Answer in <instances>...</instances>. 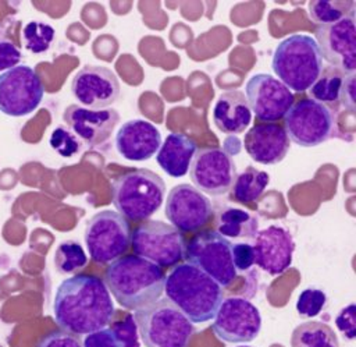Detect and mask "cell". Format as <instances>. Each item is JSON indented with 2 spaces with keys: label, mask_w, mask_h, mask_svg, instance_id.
Masks as SVG:
<instances>
[{
  "label": "cell",
  "mask_w": 356,
  "mask_h": 347,
  "mask_svg": "<svg viewBox=\"0 0 356 347\" xmlns=\"http://www.w3.org/2000/svg\"><path fill=\"white\" fill-rule=\"evenodd\" d=\"M53 312L63 330L79 336L110 325L115 308L103 279L95 275H74L58 284Z\"/></svg>",
  "instance_id": "6da1fadb"
},
{
  "label": "cell",
  "mask_w": 356,
  "mask_h": 347,
  "mask_svg": "<svg viewBox=\"0 0 356 347\" xmlns=\"http://www.w3.org/2000/svg\"><path fill=\"white\" fill-rule=\"evenodd\" d=\"M164 293L192 323L211 321L224 300L222 287L191 262L175 265L165 277Z\"/></svg>",
  "instance_id": "7a4b0ae2"
},
{
  "label": "cell",
  "mask_w": 356,
  "mask_h": 347,
  "mask_svg": "<svg viewBox=\"0 0 356 347\" xmlns=\"http://www.w3.org/2000/svg\"><path fill=\"white\" fill-rule=\"evenodd\" d=\"M164 270L136 255L111 262L104 272V283L115 301L125 309H140L160 300L164 293Z\"/></svg>",
  "instance_id": "3957f363"
},
{
  "label": "cell",
  "mask_w": 356,
  "mask_h": 347,
  "mask_svg": "<svg viewBox=\"0 0 356 347\" xmlns=\"http://www.w3.org/2000/svg\"><path fill=\"white\" fill-rule=\"evenodd\" d=\"M271 68L291 92L309 91L323 70V59L314 38L292 33L282 39L274 49Z\"/></svg>",
  "instance_id": "277c9868"
},
{
  "label": "cell",
  "mask_w": 356,
  "mask_h": 347,
  "mask_svg": "<svg viewBox=\"0 0 356 347\" xmlns=\"http://www.w3.org/2000/svg\"><path fill=\"white\" fill-rule=\"evenodd\" d=\"M165 195L164 180L147 169H134L117 176L111 184L113 205L125 219L138 222L153 216Z\"/></svg>",
  "instance_id": "5b68a950"
},
{
  "label": "cell",
  "mask_w": 356,
  "mask_h": 347,
  "mask_svg": "<svg viewBox=\"0 0 356 347\" xmlns=\"http://www.w3.org/2000/svg\"><path fill=\"white\" fill-rule=\"evenodd\" d=\"M134 319L146 347H189L195 333L193 323L167 298L136 309Z\"/></svg>",
  "instance_id": "8992f818"
},
{
  "label": "cell",
  "mask_w": 356,
  "mask_h": 347,
  "mask_svg": "<svg viewBox=\"0 0 356 347\" xmlns=\"http://www.w3.org/2000/svg\"><path fill=\"white\" fill-rule=\"evenodd\" d=\"M85 244L93 262L106 265L117 261L131 247L128 220L108 209L95 213L85 227Z\"/></svg>",
  "instance_id": "52a82bcc"
},
{
  "label": "cell",
  "mask_w": 356,
  "mask_h": 347,
  "mask_svg": "<svg viewBox=\"0 0 356 347\" xmlns=\"http://www.w3.org/2000/svg\"><path fill=\"white\" fill-rule=\"evenodd\" d=\"M131 248L136 256L160 268L178 265L186 254V242L181 231L161 220H147L131 234Z\"/></svg>",
  "instance_id": "ba28073f"
},
{
  "label": "cell",
  "mask_w": 356,
  "mask_h": 347,
  "mask_svg": "<svg viewBox=\"0 0 356 347\" xmlns=\"http://www.w3.org/2000/svg\"><path fill=\"white\" fill-rule=\"evenodd\" d=\"M289 141L302 148L317 146L335 135L337 121L332 110L310 98L295 102L284 116Z\"/></svg>",
  "instance_id": "9c48e42d"
},
{
  "label": "cell",
  "mask_w": 356,
  "mask_h": 347,
  "mask_svg": "<svg viewBox=\"0 0 356 347\" xmlns=\"http://www.w3.org/2000/svg\"><path fill=\"white\" fill-rule=\"evenodd\" d=\"M232 242L214 230H204L193 236L186 245L185 258L200 268L221 287L229 286L236 279L231 255Z\"/></svg>",
  "instance_id": "30bf717a"
},
{
  "label": "cell",
  "mask_w": 356,
  "mask_h": 347,
  "mask_svg": "<svg viewBox=\"0 0 356 347\" xmlns=\"http://www.w3.org/2000/svg\"><path fill=\"white\" fill-rule=\"evenodd\" d=\"M44 95V85L33 68L18 64L0 74V111L11 117L33 113Z\"/></svg>",
  "instance_id": "8fae6325"
},
{
  "label": "cell",
  "mask_w": 356,
  "mask_h": 347,
  "mask_svg": "<svg viewBox=\"0 0 356 347\" xmlns=\"http://www.w3.org/2000/svg\"><path fill=\"white\" fill-rule=\"evenodd\" d=\"M214 334L225 343H250L261 330L259 308L243 297H228L213 318Z\"/></svg>",
  "instance_id": "7c38bea8"
},
{
  "label": "cell",
  "mask_w": 356,
  "mask_h": 347,
  "mask_svg": "<svg viewBox=\"0 0 356 347\" xmlns=\"http://www.w3.org/2000/svg\"><path fill=\"white\" fill-rule=\"evenodd\" d=\"M189 177L200 192L220 196L231 191L236 178L234 159L218 146L196 149L189 166Z\"/></svg>",
  "instance_id": "4fadbf2b"
},
{
  "label": "cell",
  "mask_w": 356,
  "mask_h": 347,
  "mask_svg": "<svg viewBox=\"0 0 356 347\" xmlns=\"http://www.w3.org/2000/svg\"><path fill=\"white\" fill-rule=\"evenodd\" d=\"M321 59L343 74L356 71L355 11L337 22L320 25L314 31Z\"/></svg>",
  "instance_id": "5bb4252c"
},
{
  "label": "cell",
  "mask_w": 356,
  "mask_h": 347,
  "mask_svg": "<svg viewBox=\"0 0 356 347\" xmlns=\"http://www.w3.org/2000/svg\"><path fill=\"white\" fill-rule=\"evenodd\" d=\"M245 98L252 113L263 123H275L295 103L293 93L270 74H254L245 85Z\"/></svg>",
  "instance_id": "9a60e30c"
},
{
  "label": "cell",
  "mask_w": 356,
  "mask_h": 347,
  "mask_svg": "<svg viewBox=\"0 0 356 347\" xmlns=\"http://www.w3.org/2000/svg\"><path fill=\"white\" fill-rule=\"evenodd\" d=\"M165 216L178 231L192 233L209 223L213 216V205L193 185L178 184L167 195Z\"/></svg>",
  "instance_id": "2e32d148"
},
{
  "label": "cell",
  "mask_w": 356,
  "mask_h": 347,
  "mask_svg": "<svg viewBox=\"0 0 356 347\" xmlns=\"http://www.w3.org/2000/svg\"><path fill=\"white\" fill-rule=\"evenodd\" d=\"M120 81L114 71L103 65H85L71 81L74 98L86 109L102 110L120 96Z\"/></svg>",
  "instance_id": "e0dca14e"
},
{
  "label": "cell",
  "mask_w": 356,
  "mask_h": 347,
  "mask_svg": "<svg viewBox=\"0 0 356 347\" xmlns=\"http://www.w3.org/2000/svg\"><path fill=\"white\" fill-rule=\"evenodd\" d=\"M252 248L254 263L263 272L278 276L292 265L295 241L285 227L271 224L256 233Z\"/></svg>",
  "instance_id": "ac0fdd59"
},
{
  "label": "cell",
  "mask_w": 356,
  "mask_h": 347,
  "mask_svg": "<svg viewBox=\"0 0 356 347\" xmlns=\"http://www.w3.org/2000/svg\"><path fill=\"white\" fill-rule=\"evenodd\" d=\"M63 120L67 128L81 141L89 146H97L111 137L120 121V114L115 109L92 110L83 106L70 105L63 113Z\"/></svg>",
  "instance_id": "d6986e66"
},
{
  "label": "cell",
  "mask_w": 356,
  "mask_h": 347,
  "mask_svg": "<svg viewBox=\"0 0 356 347\" xmlns=\"http://www.w3.org/2000/svg\"><path fill=\"white\" fill-rule=\"evenodd\" d=\"M114 144L117 152L125 160L143 162L153 157L159 151L161 132L150 121L134 118L120 125Z\"/></svg>",
  "instance_id": "ffe728a7"
},
{
  "label": "cell",
  "mask_w": 356,
  "mask_h": 347,
  "mask_svg": "<svg viewBox=\"0 0 356 347\" xmlns=\"http://www.w3.org/2000/svg\"><path fill=\"white\" fill-rule=\"evenodd\" d=\"M291 141L284 125L277 123H259L249 128L243 138L246 153L260 164H277L284 160Z\"/></svg>",
  "instance_id": "44dd1931"
},
{
  "label": "cell",
  "mask_w": 356,
  "mask_h": 347,
  "mask_svg": "<svg viewBox=\"0 0 356 347\" xmlns=\"http://www.w3.org/2000/svg\"><path fill=\"white\" fill-rule=\"evenodd\" d=\"M216 127L228 135L241 134L252 121V110L241 91L221 93L213 107Z\"/></svg>",
  "instance_id": "7402d4cb"
},
{
  "label": "cell",
  "mask_w": 356,
  "mask_h": 347,
  "mask_svg": "<svg viewBox=\"0 0 356 347\" xmlns=\"http://www.w3.org/2000/svg\"><path fill=\"white\" fill-rule=\"evenodd\" d=\"M196 149V142L191 137L182 132H171L160 145L156 162L168 176L184 177L189 171Z\"/></svg>",
  "instance_id": "603a6c76"
},
{
  "label": "cell",
  "mask_w": 356,
  "mask_h": 347,
  "mask_svg": "<svg viewBox=\"0 0 356 347\" xmlns=\"http://www.w3.org/2000/svg\"><path fill=\"white\" fill-rule=\"evenodd\" d=\"M257 227V219L239 208H225L217 219V233L225 238H253L259 231Z\"/></svg>",
  "instance_id": "cb8c5ba5"
},
{
  "label": "cell",
  "mask_w": 356,
  "mask_h": 347,
  "mask_svg": "<svg viewBox=\"0 0 356 347\" xmlns=\"http://www.w3.org/2000/svg\"><path fill=\"white\" fill-rule=\"evenodd\" d=\"M291 347H339V341L330 325L318 321H309L293 329Z\"/></svg>",
  "instance_id": "d4e9b609"
},
{
  "label": "cell",
  "mask_w": 356,
  "mask_h": 347,
  "mask_svg": "<svg viewBox=\"0 0 356 347\" xmlns=\"http://www.w3.org/2000/svg\"><path fill=\"white\" fill-rule=\"evenodd\" d=\"M270 183L268 173L257 170L253 166H248L236 178L231 188V196L239 203L256 202Z\"/></svg>",
  "instance_id": "484cf974"
},
{
  "label": "cell",
  "mask_w": 356,
  "mask_h": 347,
  "mask_svg": "<svg viewBox=\"0 0 356 347\" xmlns=\"http://www.w3.org/2000/svg\"><path fill=\"white\" fill-rule=\"evenodd\" d=\"M345 75L346 74H343L341 70L332 65L323 67L318 78L309 88L310 99L320 102L325 106L327 105L337 106V103L339 102L341 88H342Z\"/></svg>",
  "instance_id": "4316f807"
},
{
  "label": "cell",
  "mask_w": 356,
  "mask_h": 347,
  "mask_svg": "<svg viewBox=\"0 0 356 347\" xmlns=\"http://www.w3.org/2000/svg\"><path fill=\"white\" fill-rule=\"evenodd\" d=\"M89 258L82 245L74 240H65L54 251V266L61 275H78L86 268Z\"/></svg>",
  "instance_id": "83f0119b"
},
{
  "label": "cell",
  "mask_w": 356,
  "mask_h": 347,
  "mask_svg": "<svg viewBox=\"0 0 356 347\" xmlns=\"http://www.w3.org/2000/svg\"><path fill=\"white\" fill-rule=\"evenodd\" d=\"M309 15L313 22L327 25L339 21L349 13L355 11L353 1H331V0H314L307 4Z\"/></svg>",
  "instance_id": "f1b7e54d"
},
{
  "label": "cell",
  "mask_w": 356,
  "mask_h": 347,
  "mask_svg": "<svg viewBox=\"0 0 356 347\" xmlns=\"http://www.w3.org/2000/svg\"><path fill=\"white\" fill-rule=\"evenodd\" d=\"M56 38L54 28L43 21H29L22 29L24 47L33 53L40 54L50 49Z\"/></svg>",
  "instance_id": "f546056e"
},
{
  "label": "cell",
  "mask_w": 356,
  "mask_h": 347,
  "mask_svg": "<svg viewBox=\"0 0 356 347\" xmlns=\"http://www.w3.org/2000/svg\"><path fill=\"white\" fill-rule=\"evenodd\" d=\"M49 145L63 157H72L82 151L81 139L68 128L56 127L49 138Z\"/></svg>",
  "instance_id": "4dcf8cb0"
},
{
  "label": "cell",
  "mask_w": 356,
  "mask_h": 347,
  "mask_svg": "<svg viewBox=\"0 0 356 347\" xmlns=\"http://www.w3.org/2000/svg\"><path fill=\"white\" fill-rule=\"evenodd\" d=\"M327 295L320 288H305L300 291L296 300V311L303 318H313L317 316L323 308L325 307Z\"/></svg>",
  "instance_id": "1f68e13d"
},
{
  "label": "cell",
  "mask_w": 356,
  "mask_h": 347,
  "mask_svg": "<svg viewBox=\"0 0 356 347\" xmlns=\"http://www.w3.org/2000/svg\"><path fill=\"white\" fill-rule=\"evenodd\" d=\"M335 326L343 334L346 340H355L356 337V305L355 302L343 307L335 316Z\"/></svg>",
  "instance_id": "d6a6232c"
},
{
  "label": "cell",
  "mask_w": 356,
  "mask_h": 347,
  "mask_svg": "<svg viewBox=\"0 0 356 347\" xmlns=\"http://www.w3.org/2000/svg\"><path fill=\"white\" fill-rule=\"evenodd\" d=\"M36 347H82L79 336L65 330H54L43 336Z\"/></svg>",
  "instance_id": "836d02e7"
},
{
  "label": "cell",
  "mask_w": 356,
  "mask_h": 347,
  "mask_svg": "<svg viewBox=\"0 0 356 347\" xmlns=\"http://www.w3.org/2000/svg\"><path fill=\"white\" fill-rule=\"evenodd\" d=\"M117 337L122 341L124 347H139L138 341V326L134 321L132 315H127L122 322H117L111 326Z\"/></svg>",
  "instance_id": "e575fe53"
},
{
  "label": "cell",
  "mask_w": 356,
  "mask_h": 347,
  "mask_svg": "<svg viewBox=\"0 0 356 347\" xmlns=\"http://www.w3.org/2000/svg\"><path fill=\"white\" fill-rule=\"evenodd\" d=\"M82 347H124V344L111 327H104L86 334Z\"/></svg>",
  "instance_id": "d590c367"
},
{
  "label": "cell",
  "mask_w": 356,
  "mask_h": 347,
  "mask_svg": "<svg viewBox=\"0 0 356 347\" xmlns=\"http://www.w3.org/2000/svg\"><path fill=\"white\" fill-rule=\"evenodd\" d=\"M232 262L236 272H246L254 263V255L252 244L249 242H235L231 247Z\"/></svg>",
  "instance_id": "8d00e7d4"
},
{
  "label": "cell",
  "mask_w": 356,
  "mask_h": 347,
  "mask_svg": "<svg viewBox=\"0 0 356 347\" xmlns=\"http://www.w3.org/2000/svg\"><path fill=\"white\" fill-rule=\"evenodd\" d=\"M22 53L18 46H15L8 39H0V71H7L19 64Z\"/></svg>",
  "instance_id": "74e56055"
},
{
  "label": "cell",
  "mask_w": 356,
  "mask_h": 347,
  "mask_svg": "<svg viewBox=\"0 0 356 347\" xmlns=\"http://www.w3.org/2000/svg\"><path fill=\"white\" fill-rule=\"evenodd\" d=\"M356 74H346L343 77L339 102L348 109L350 113H355L356 109Z\"/></svg>",
  "instance_id": "f35d334b"
},
{
  "label": "cell",
  "mask_w": 356,
  "mask_h": 347,
  "mask_svg": "<svg viewBox=\"0 0 356 347\" xmlns=\"http://www.w3.org/2000/svg\"><path fill=\"white\" fill-rule=\"evenodd\" d=\"M238 347H252V346H245V344H242V346H238Z\"/></svg>",
  "instance_id": "ab89813d"
},
{
  "label": "cell",
  "mask_w": 356,
  "mask_h": 347,
  "mask_svg": "<svg viewBox=\"0 0 356 347\" xmlns=\"http://www.w3.org/2000/svg\"><path fill=\"white\" fill-rule=\"evenodd\" d=\"M0 347H3V346H1V344H0Z\"/></svg>",
  "instance_id": "60d3db41"
}]
</instances>
